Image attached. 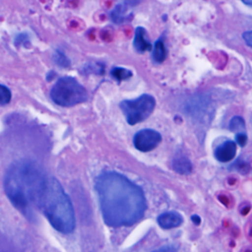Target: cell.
<instances>
[{
	"instance_id": "7402d4cb",
	"label": "cell",
	"mask_w": 252,
	"mask_h": 252,
	"mask_svg": "<svg viewBox=\"0 0 252 252\" xmlns=\"http://www.w3.org/2000/svg\"><path fill=\"white\" fill-rule=\"evenodd\" d=\"M243 3H244V4H247V5H251V4H252V1H249V2H245V1H243Z\"/></svg>"
},
{
	"instance_id": "8fae6325",
	"label": "cell",
	"mask_w": 252,
	"mask_h": 252,
	"mask_svg": "<svg viewBox=\"0 0 252 252\" xmlns=\"http://www.w3.org/2000/svg\"><path fill=\"white\" fill-rule=\"evenodd\" d=\"M171 167L179 174H188L192 170V163L187 157L178 154L172 158Z\"/></svg>"
},
{
	"instance_id": "7a4b0ae2",
	"label": "cell",
	"mask_w": 252,
	"mask_h": 252,
	"mask_svg": "<svg viewBox=\"0 0 252 252\" xmlns=\"http://www.w3.org/2000/svg\"><path fill=\"white\" fill-rule=\"evenodd\" d=\"M46 176L34 161L22 159L8 168L4 177V187L11 203L27 217L38 208Z\"/></svg>"
},
{
	"instance_id": "8992f818",
	"label": "cell",
	"mask_w": 252,
	"mask_h": 252,
	"mask_svg": "<svg viewBox=\"0 0 252 252\" xmlns=\"http://www.w3.org/2000/svg\"><path fill=\"white\" fill-rule=\"evenodd\" d=\"M160 141V134L153 129L140 130L133 138V144L140 152H150L154 150L158 146Z\"/></svg>"
},
{
	"instance_id": "30bf717a",
	"label": "cell",
	"mask_w": 252,
	"mask_h": 252,
	"mask_svg": "<svg viewBox=\"0 0 252 252\" xmlns=\"http://www.w3.org/2000/svg\"><path fill=\"white\" fill-rule=\"evenodd\" d=\"M133 45L138 52H145L152 48V44L147 34V31L144 28L142 27L136 28Z\"/></svg>"
},
{
	"instance_id": "ac0fdd59",
	"label": "cell",
	"mask_w": 252,
	"mask_h": 252,
	"mask_svg": "<svg viewBox=\"0 0 252 252\" xmlns=\"http://www.w3.org/2000/svg\"><path fill=\"white\" fill-rule=\"evenodd\" d=\"M235 144H238L240 147H244L247 142V135L246 133H238L235 134Z\"/></svg>"
},
{
	"instance_id": "277c9868",
	"label": "cell",
	"mask_w": 252,
	"mask_h": 252,
	"mask_svg": "<svg viewBox=\"0 0 252 252\" xmlns=\"http://www.w3.org/2000/svg\"><path fill=\"white\" fill-rule=\"evenodd\" d=\"M50 97L60 106H73L88 98L87 90L73 77H63L57 80L50 91Z\"/></svg>"
},
{
	"instance_id": "d6986e66",
	"label": "cell",
	"mask_w": 252,
	"mask_h": 252,
	"mask_svg": "<svg viewBox=\"0 0 252 252\" xmlns=\"http://www.w3.org/2000/svg\"><path fill=\"white\" fill-rule=\"evenodd\" d=\"M152 252H177V247L172 244H167V245L161 246L160 248L154 250Z\"/></svg>"
},
{
	"instance_id": "9a60e30c",
	"label": "cell",
	"mask_w": 252,
	"mask_h": 252,
	"mask_svg": "<svg viewBox=\"0 0 252 252\" xmlns=\"http://www.w3.org/2000/svg\"><path fill=\"white\" fill-rule=\"evenodd\" d=\"M11 96L12 94L10 90L6 86H3L0 84V104L5 105L9 103L11 100Z\"/></svg>"
},
{
	"instance_id": "4fadbf2b",
	"label": "cell",
	"mask_w": 252,
	"mask_h": 252,
	"mask_svg": "<svg viewBox=\"0 0 252 252\" xmlns=\"http://www.w3.org/2000/svg\"><path fill=\"white\" fill-rule=\"evenodd\" d=\"M229 129L236 134L238 133H246L245 132V121L240 116H234L231 118L229 122Z\"/></svg>"
},
{
	"instance_id": "44dd1931",
	"label": "cell",
	"mask_w": 252,
	"mask_h": 252,
	"mask_svg": "<svg viewBox=\"0 0 252 252\" xmlns=\"http://www.w3.org/2000/svg\"><path fill=\"white\" fill-rule=\"evenodd\" d=\"M192 220H193V222L195 223V224H199L200 223V218L198 217V216H196V215H194V216H192Z\"/></svg>"
},
{
	"instance_id": "5b68a950",
	"label": "cell",
	"mask_w": 252,
	"mask_h": 252,
	"mask_svg": "<svg viewBox=\"0 0 252 252\" xmlns=\"http://www.w3.org/2000/svg\"><path fill=\"white\" fill-rule=\"evenodd\" d=\"M127 122L134 125L146 120L154 111L156 99L151 94H142L135 99H126L119 104Z\"/></svg>"
},
{
	"instance_id": "ba28073f",
	"label": "cell",
	"mask_w": 252,
	"mask_h": 252,
	"mask_svg": "<svg viewBox=\"0 0 252 252\" xmlns=\"http://www.w3.org/2000/svg\"><path fill=\"white\" fill-rule=\"evenodd\" d=\"M236 155V144L233 141H225L215 151V158L220 162H227L234 158Z\"/></svg>"
},
{
	"instance_id": "3957f363",
	"label": "cell",
	"mask_w": 252,
	"mask_h": 252,
	"mask_svg": "<svg viewBox=\"0 0 252 252\" xmlns=\"http://www.w3.org/2000/svg\"><path fill=\"white\" fill-rule=\"evenodd\" d=\"M38 209L56 230L62 233L74 230L76 220L71 200L56 178H46Z\"/></svg>"
},
{
	"instance_id": "e0dca14e",
	"label": "cell",
	"mask_w": 252,
	"mask_h": 252,
	"mask_svg": "<svg viewBox=\"0 0 252 252\" xmlns=\"http://www.w3.org/2000/svg\"><path fill=\"white\" fill-rule=\"evenodd\" d=\"M86 73H96V74H101L103 73V67L99 65L98 63H90L86 65L85 67Z\"/></svg>"
},
{
	"instance_id": "5bb4252c",
	"label": "cell",
	"mask_w": 252,
	"mask_h": 252,
	"mask_svg": "<svg viewBox=\"0 0 252 252\" xmlns=\"http://www.w3.org/2000/svg\"><path fill=\"white\" fill-rule=\"evenodd\" d=\"M111 76L117 81H124L132 77V72L121 67H116L111 70Z\"/></svg>"
},
{
	"instance_id": "7c38bea8",
	"label": "cell",
	"mask_w": 252,
	"mask_h": 252,
	"mask_svg": "<svg viewBox=\"0 0 252 252\" xmlns=\"http://www.w3.org/2000/svg\"><path fill=\"white\" fill-rule=\"evenodd\" d=\"M166 57V49L164 43L161 39H158L155 42L154 49H153V58L156 62L161 63L164 61Z\"/></svg>"
},
{
	"instance_id": "2e32d148",
	"label": "cell",
	"mask_w": 252,
	"mask_h": 252,
	"mask_svg": "<svg viewBox=\"0 0 252 252\" xmlns=\"http://www.w3.org/2000/svg\"><path fill=\"white\" fill-rule=\"evenodd\" d=\"M54 61L61 67H68L70 65L69 59L60 51H56L54 54Z\"/></svg>"
},
{
	"instance_id": "ffe728a7",
	"label": "cell",
	"mask_w": 252,
	"mask_h": 252,
	"mask_svg": "<svg viewBox=\"0 0 252 252\" xmlns=\"http://www.w3.org/2000/svg\"><path fill=\"white\" fill-rule=\"evenodd\" d=\"M242 37L244 39V41L246 42V44L248 46L252 45V34H251V31H247L242 34Z\"/></svg>"
},
{
	"instance_id": "9c48e42d",
	"label": "cell",
	"mask_w": 252,
	"mask_h": 252,
	"mask_svg": "<svg viewBox=\"0 0 252 252\" xmlns=\"http://www.w3.org/2000/svg\"><path fill=\"white\" fill-rule=\"evenodd\" d=\"M157 220L160 227L164 229H171L179 226L183 222V218L179 213L170 211L160 214L158 217Z\"/></svg>"
},
{
	"instance_id": "6da1fadb",
	"label": "cell",
	"mask_w": 252,
	"mask_h": 252,
	"mask_svg": "<svg viewBox=\"0 0 252 252\" xmlns=\"http://www.w3.org/2000/svg\"><path fill=\"white\" fill-rule=\"evenodd\" d=\"M94 186L101 216L107 225L129 226L144 216L147 209L145 194L123 174L102 172L96 177Z\"/></svg>"
},
{
	"instance_id": "52a82bcc",
	"label": "cell",
	"mask_w": 252,
	"mask_h": 252,
	"mask_svg": "<svg viewBox=\"0 0 252 252\" xmlns=\"http://www.w3.org/2000/svg\"><path fill=\"white\" fill-rule=\"evenodd\" d=\"M134 2H122L117 4L110 12V19L117 25L124 24L132 18V5Z\"/></svg>"
}]
</instances>
